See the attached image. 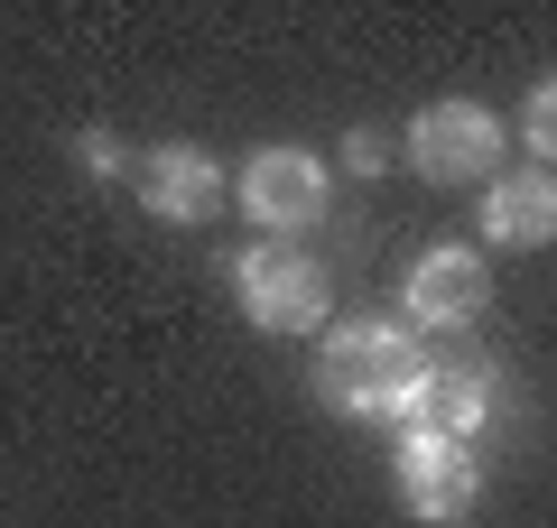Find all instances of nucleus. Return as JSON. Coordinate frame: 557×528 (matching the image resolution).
Segmentation results:
<instances>
[{
  "instance_id": "nucleus-12",
  "label": "nucleus",
  "mask_w": 557,
  "mask_h": 528,
  "mask_svg": "<svg viewBox=\"0 0 557 528\" xmlns=\"http://www.w3.org/2000/svg\"><path fill=\"white\" fill-rule=\"evenodd\" d=\"M75 149H84V167H94V176H112V167H121V149H112V139H102V130H84Z\"/></svg>"
},
{
  "instance_id": "nucleus-8",
  "label": "nucleus",
  "mask_w": 557,
  "mask_h": 528,
  "mask_svg": "<svg viewBox=\"0 0 557 528\" xmlns=\"http://www.w3.org/2000/svg\"><path fill=\"white\" fill-rule=\"evenodd\" d=\"M399 427L474 445V427H493V372H474V362H437V372L418 380V399L399 408Z\"/></svg>"
},
{
  "instance_id": "nucleus-1",
  "label": "nucleus",
  "mask_w": 557,
  "mask_h": 528,
  "mask_svg": "<svg viewBox=\"0 0 557 528\" xmlns=\"http://www.w3.org/2000/svg\"><path fill=\"white\" fill-rule=\"evenodd\" d=\"M428 372L437 362H428V334L409 315H344L317 334V399L335 417H399Z\"/></svg>"
},
{
  "instance_id": "nucleus-7",
  "label": "nucleus",
  "mask_w": 557,
  "mask_h": 528,
  "mask_svg": "<svg viewBox=\"0 0 557 528\" xmlns=\"http://www.w3.org/2000/svg\"><path fill=\"white\" fill-rule=\"evenodd\" d=\"M139 204L159 223H205L223 204V167L196 139H159V149H139Z\"/></svg>"
},
{
  "instance_id": "nucleus-3",
  "label": "nucleus",
  "mask_w": 557,
  "mask_h": 528,
  "mask_svg": "<svg viewBox=\"0 0 557 528\" xmlns=\"http://www.w3.org/2000/svg\"><path fill=\"white\" fill-rule=\"evenodd\" d=\"M409 167L428 176V186H493V167H502V121L483 112L474 93L428 102V112L409 121Z\"/></svg>"
},
{
  "instance_id": "nucleus-9",
  "label": "nucleus",
  "mask_w": 557,
  "mask_h": 528,
  "mask_svg": "<svg viewBox=\"0 0 557 528\" xmlns=\"http://www.w3.org/2000/svg\"><path fill=\"white\" fill-rule=\"evenodd\" d=\"M483 241L493 251H548L557 241V167H520L483 186Z\"/></svg>"
},
{
  "instance_id": "nucleus-6",
  "label": "nucleus",
  "mask_w": 557,
  "mask_h": 528,
  "mask_svg": "<svg viewBox=\"0 0 557 528\" xmlns=\"http://www.w3.org/2000/svg\"><path fill=\"white\" fill-rule=\"evenodd\" d=\"M391 473H399L409 519H428V528L474 519V501H483V464H474V445H456V436H399Z\"/></svg>"
},
{
  "instance_id": "nucleus-4",
  "label": "nucleus",
  "mask_w": 557,
  "mask_h": 528,
  "mask_svg": "<svg viewBox=\"0 0 557 528\" xmlns=\"http://www.w3.org/2000/svg\"><path fill=\"white\" fill-rule=\"evenodd\" d=\"M493 306V269H483L474 241H437V251H418L409 278H399V315L418 334H456V325H483Z\"/></svg>"
},
{
  "instance_id": "nucleus-11",
  "label": "nucleus",
  "mask_w": 557,
  "mask_h": 528,
  "mask_svg": "<svg viewBox=\"0 0 557 528\" xmlns=\"http://www.w3.org/2000/svg\"><path fill=\"white\" fill-rule=\"evenodd\" d=\"M344 167H354V176H381V167H391V139L354 130V139H344Z\"/></svg>"
},
{
  "instance_id": "nucleus-2",
  "label": "nucleus",
  "mask_w": 557,
  "mask_h": 528,
  "mask_svg": "<svg viewBox=\"0 0 557 528\" xmlns=\"http://www.w3.org/2000/svg\"><path fill=\"white\" fill-rule=\"evenodd\" d=\"M233 297L260 334H325V306H335V278H325L317 251L298 241H251L233 260Z\"/></svg>"
},
{
  "instance_id": "nucleus-10",
  "label": "nucleus",
  "mask_w": 557,
  "mask_h": 528,
  "mask_svg": "<svg viewBox=\"0 0 557 528\" xmlns=\"http://www.w3.org/2000/svg\"><path fill=\"white\" fill-rule=\"evenodd\" d=\"M520 149H530V167H557V75H539L520 102Z\"/></svg>"
},
{
  "instance_id": "nucleus-5",
  "label": "nucleus",
  "mask_w": 557,
  "mask_h": 528,
  "mask_svg": "<svg viewBox=\"0 0 557 528\" xmlns=\"http://www.w3.org/2000/svg\"><path fill=\"white\" fill-rule=\"evenodd\" d=\"M233 196L260 223V241H288L325 214V158L317 149H251L242 176H233Z\"/></svg>"
}]
</instances>
